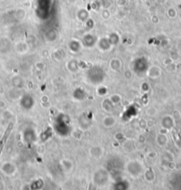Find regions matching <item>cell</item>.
Returning <instances> with one entry per match:
<instances>
[{
    "instance_id": "6da1fadb",
    "label": "cell",
    "mask_w": 181,
    "mask_h": 190,
    "mask_svg": "<svg viewBox=\"0 0 181 190\" xmlns=\"http://www.w3.org/2000/svg\"><path fill=\"white\" fill-rule=\"evenodd\" d=\"M13 128V123H10L9 126H7L6 132H5L4 135H3L2 139H1V141H0V154H1V152L3 150L4 147L6 145V141H7V139H8L9 135H10V134H11Z\"/></svg>"
}]
</instances>
